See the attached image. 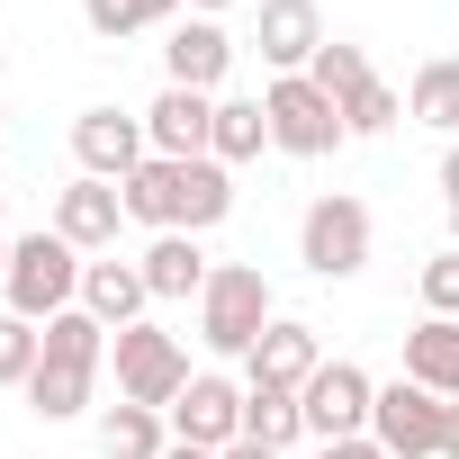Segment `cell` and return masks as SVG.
Returning a JSON list of instances; mask_svg holds the SVG:
<instances>
[{
    "label": "cell",
    "mask_w": 459,
    "mask_h": 459,
    "mask_svg": "<svg viewBox=\"0 0 459 459\" xmlns=\"http://www.w3.org/2000/svg\"><path fill=\"white\" fill-rule=\"evenodd\" d=\"M280 325V298L253 262H216L207 289H198V342L225 351V360H253V342Z\"/></svg>",
    "instance_id": "6da1fadb"
},
{
    "label": "cell",
    "mask_w": 459,
    "mask_h": 459,
    "mask_svg": "<svg viewBox=\"0 0 459 459\" xmlns=\"http://www.w3.org/2000/svg\"><path fill=\"white\" fill-rule=\"evenodd\" d=\"M82 253L55 235V225H37V235H19L10 244V280H0V307L10 316H28V325H55L64 307H82Z\"/></svg>",
    "instance_id": "7a4b0ae2"
},
{
    "label": "cell",
    "mask_w": 459,
    "mask_h": 459,
    "mask_svg": "<svg viewBox=\"0 0 459 459\" xmlns=\"http://www.w3.org/2000/svg\"><path fill=\"white\" fill-rule=\"evenodd\" d=\"M369 244H378V225H369V198H351V189H325L298 216V262L316 280H360L369 271Z\"/></svg>",
    "instance_id": "3957f363"
},
{
    "label": "cell",
    "mask_w": 459,
    "mask_h": 459,
    "mask_svg": "<svg viewBox=\"0 0 459 459\" xmlns=\"http://www.w3.org/2000/svg\"><path fill=\"white\" fill-rule=\"evenodd\" d=\"M262 117H271V144H280L289 162H325L333 144H351L342 108H333L307 73H271V82H262Z\"/></svg>",
    "instance_id": "277c9868"
},
{
    "label": "cell",
    "mask_w": 459,
    "mask_h": 459,
    "mask_svg": "<svg viewBox=\"0 0 459 459\" xmlns=\"http://www.w3.org/2000/svg\"><path fill=\"white\" fill-rule=\"evenodd\" d=\"M108 369H117V405H153V414H171V396L198 378L189 369V342L162 333V325H126L108 342Z\"/></svg>",
    "instance_id": "5b68a950"
},
{
    "label": "cell",
    "mask_w": 459,
    "mask_h": 459,
    "mask_svg": "<svg viewBox=\"0 0 459 459\" xmlns=\"http://www.w3.org/2000/svg\"><path fill=\"white\" fill-rule=\"evenodd\" d=\"M307 82L342 108V126H351V135H387V126L405 117V100H396V91L369 73V55H360V46H342V37H325V55L307 64Z\"/></svg>",
    "instance_id": "8992f818"
},
{
    "label": "cell",
    "mask_w": 459,
    "mask_h": 459,
    "mask_svg": "<svg viewBox=\"0 0 459 459\" xmlns=\"http://www.w3.org/2000/svg\"><path fill=\"white\" fill-rule=\"evenodd\" d=\"M441 432H450V396L414 387L405 369H396V378H378V414H369V441H378L387 459H441Z\"/></svg>",
    "instance_id": "52a82bcc"
},
{
    "label": "cell",
    "mask_w": 459,
    "mask_h": 459,
    "mask_svg": "<svg viewBox=\"0 0 459 459\" xmlns=\"http://www.w3.org/2000/svg\"><path fill=\"white\" fill-rule=\"evenodd\" d=\"M298 405H307V441H351V432H369V414H378V378H369L360 360H325V369L298 387Z\"/></svg>",
    "instance_id": "ba28073f"
},
{
    "label": "cell",
    "mask_w": 459,
    "mask_h": 459,
    "mask_svg": "<svg viewBox=\"0 0 459 459\" xmlns=\"http://www.w3.org/2000/svg\"><path fill=\"white\" fill-rule=\"evenodd\" d=\"M171 441H189V450H235V441H244V387L216 378V369H198V378L171 396Z\"/></svg>",
    "instance_id": "9c48e42d"
},
{
    "label": "cell",
    "mask_w": 459,
    "mask_h": 459,
    "mask_svg": "<svg viewBox=\"0 0 459 459\" xmlns=\"http://www.w3.org/2000/svg\"><path fill=\"white\" fill-rule=\"evenodd\" d=\"M225 73H235V37H225V19H171V37H162V82L216 100Z\"/></svg>",
    "instance_id": "30bf717a"
},
{
    "label": "cell",
    "mask_w": 459,
    "mask_h": 459,
    "mask_svg": "<svg viewBox=\"0 0 459 459\" xmlns=\"http://www.w3.org/2000/svg\"><path fill=\"white\" fill-rule=\"evenodd\" d=\"M153 153V135H144V117H126V108H82L73 117V162L91 171V180H117L126 189V171Z\"/></svg>",
    "instance_id": "8fae6325"
},
{
    "label": "cell",
    "mask_w": 459,
    "mask_h": 459,
    "mask_svg": "<svg viewBox=\"0 0 459 459\" xmlns=\"http://www.w3.org/2000/svg\"><path fill=\"white\" fill-rule=\"evenodd\" d=\"M117 225H126V198H117V180H73V189H55V235L82 253V262H100V253H117Z\"/></svg>",
    "instance_id": "7c38bea8"
},
{
    "label": "cell",
    "mask_w": 459,
    "mask_h": 459,
    "mask_svg": "<svg viewBox=\"0 0 459 459\" xmlns=\"http://www.w3.org/2000/svg\"><path fill=\"white\" fill-rule=\"evenodd\" d=\"M253 46H262L271 73H307V64L325 55V10H316V0H262Z\"/></svg>",
    "instance_id": "4fadbf2b"
},
{
    "label": "cell",
    "mask_w": 459,
    "mask_h": 459,
    "mask_svg": "<svg viewBox=\"0 0 459 459\" xmlns=\"http://www.w3.org/2000/svg\"><path fill=\"white\" fill-rule=\"evenodd\" d=\"M144 135H153V153H171V162H198L207 153V135H216V100L207 91H153V108H144Z\"/></svg>",
    "instance_id": "5bb4252c"
},
{
    "label": "cell",
    "mask_w": 459,
    "mask_h": 459,
    "mask_svg": "<svg viewBox=\"0 0 459 459\" xmlns=\"http://www.w3.org/2000/svg\"><path fill=\"white\" fill-rule=\"evenodd\" d=\"M316 369H325V342H316V325H298V316H280V325L253 342V360H244L253 387H307Z\"/></svg>",
    "instance_id": "9a60e30c"
},
{
    "label": "cell",
    "mask_w": 459,
    "mask_h": 459,
    "mask_svg": "<svg viewBox=\"0 0 459 459\" xmlns=\"http://www.w3.org/2000/svg\"><path fill=\"white\" fill-rule=\"evenodd\" d=\"M135 271H144V289H153V307H171V298H198L216 262L198 253V235H153V244L135 253Z\"/></svg>",
    "instance_id": "2e32d148"
},
{
    "label": "cell",
    "mask_w": 459,
    "mask_h": 459,
    "mask_svg": "<svg viewBox=\"0 0 459 459\" xmlns=\"http://www.w3.org/2000/svg\"><path fill=\"white\" fill-rule=\"evenodd\" d=\"M82 307H91L108 333H126V325H144L153 289H144V271H135V262H108V253H100V262L82 271Z\"/></svg>",
    "instance_id": "e0dca14e"
},
{
    "label": "cell",
    "mask_w": 459,
    "mask_h": 459,
    "mask_svg": "<svg viewBox=\"0 0 459 459\" xmlns=\"http://www.w3.org/2000/svg\"><path fill=\"white\" fill-rule=\"evenodd\" d=\"M126 225H144V235H171V225H180V162L171 153H144L135 171H126Z\"/></svg>",
    "instance_id": "ac0fdd59"
},
{
    "label": "cell",
    "mask_w": 459,
    "mask_h": 459,
    "mask_svg": "<svg viewBox=\"0 0 459 459\" xmlns=\"http://www.w3.org/2000/svg\"><path fill=\"white\" fill-rule=\"evenodd\" d=\"M91 387H100L91 360H37V378H28L19 396H28L37 423H73V414H91Z\"/></svg>",
    "instance_id": "d6986e66"
},
{
    "label": "cell",
    "mask_w": 459,
    "mask_h": 459,
    "mask_svg": "<svg viewBox=\"0 0 459 459\" xmlns=\"http://www.w3.org/2000/svg\"><path fill=\"white\" fill-rule=\"evenodd\" d=\"M405 378L459 405V325H450V316H423V325L405 333Z\"/></svg>",
    "instance_id": "ffe728a7"
},
{
    "label": "cell",
    "mask_w": 459,
    "mask_h": 459,
    "mask_svg": "<svg viewBox=\"0 0 459 459\" xmlns=\"http://www.w3.org/2000/svg\"><path fill=\"white\" fill-rule=\"evenodd\" d=\"M225 216H235V171H225L216 153L180 162V225L171 235H207V225H225Z\"/></svg>",
    "instance_id": "44dd1931"
},
{
    "label": "cell",
    "mask_w": 459,
    "mask_h": 459,
    "mask_svg": "<svg viewBox=\"0 0 459 459\" xmlns=\"http://www.w3.org/2000/svg\"><path fill=\"white\" fill-rule=\"evenodd\" d=\"M244 441H262V450H298V441H307V405H298V387H253V378H244Z\"/></svg>",
    "instance_id": "7402d4cb"
},
{
    "label": "cell",
    "mask_w": 459,
    "mask_h": 459,
    "mask_svg": "<svg viewBox=\"0 0 459 459\" xmlns=\"http://www.w3.org/2000/svg\"><path fill=\"white\" fill-rule=\"evenodd\" d=\"M262 144H271V117H262V100H244V91H216V135H207V153L235 171V162H262Z\"/></svg>",
    "instance_id": "603a6c76"
},
{
    "label": "cell",
    "mask_w": 459,
    "mask_h": 459,
    "mask_svg": "<svg viewBox=\"0 0 459 459\" xmlns=\"http://www.w3.org/2000/svg\"><path fill=\"white\" fill-rule=\"evenodd\" d=\"M171 19H189V0H82V28H91L100 46H126V37L171 28Z\"/></svg>",
    "instance_id": "cb8c5ba5"
},
{
    "label": "cell",
    "mask_w": 459,
    "mask_h": 459,
    "mask_svg": "<svg viewBox=\"0 0 459 459\" xmlns=\"http://www.w3.org/2000/svg\"><path fill=\"white\" fill-rule=\"evenodd\" d=\"M162 450H171V414H153V405L100 414V459H162Z\"/></svg>",
    "instance_id": "d4e9b609"
},
{
    "label": "cell",
    "mask_w": 459,
    "mask_h": 459,
    "mask_svg": "<svg viewBox=\"0 0 459 459\" xmlns=\"http://www.w3.org/2000/svg\"><path fill=\"white\" fill-rule=\"evenodd\" d=\"M405 117H423V126H441V135L459 144V55H432V64L414 73V91H405Z\"/></svg>",
    "instance_id": "484cf974"
},
{
    "label": "cell",
    "mask_w": 459,
    "mask_h": 459,
    "mask_svg": "<svg viewBox=\"0 0 459 459\" xmlns=\"http://www.w3.org/2000/svg\"><path fill=\"white\" fill-rule=\"evenodd\" d=\"M37 360H46V325H28V316L0 307V387H28Z\"/></svg>",
    "instance_id": "4316f807"
},
{
    "label": "cell",
    "mask_w": 459,
    "mask_h": 459,
    "mask_svg": "<svg viewBox=\"0 0 459 459\" xmlns=\"http://www.w3.org/2000/svg\"><path fill=\"white\" fill-rule=\"evenodd\" d=\"M423 316H450L459 325V244H441L423 262Z\"/></svg>",
    "instance_id": "83f0119b"
},
{
    "label": "cell",
    "mask_w": 459,
    "mask_h": 459,
    "mask_svg": "<svg viewBox=\"0 0 459 459\" xmlns=\"http://www.w3.org/2000/svg\"><path fill=\"white\" fill-rule=\"evenodd\" d=\"M307 459H387V450H378V441H369V432H351V441H316V450H307Z\"/></svg>",
    "instance_id": "f1b7e54d"
},
{
    "label": "cell",
    "mask_w": 459,
    "mask_h": 459,
    "mask_svg": "<svg viewBox=\"0 0 459 459\" xmlns=\"http://www.w3.org/2000/svg\"><path fill=\"white\" fill-rule=\"evenodd\" d=\"M441 198H450V207H459V144H450V153H441Z\"/></svg>",
    "instance_id": "f546056e"
},
{
    "label": "cell",
    "mask_w": 459,
    "mask_h": 459,
    "mask_svg": "<svg viewBox=\"0 0 459 459\" xmlns=\"http://www.w3.org/2000/svg\"><path fill=\"white\" fill-rule=\"evenodd\" d=\"M225 459H289V450H262V441H235V450H225Z\"/></svg>",
    "instance_id": "4dcf8cb0"
},
{
    "label": "cell",
    "mask_w": 459,
    "mask_h": 459,
    "mask_svg": "<svg viewBox=\"0 0 459 459\" xmlns=\"http://www.w3.org/2000/svg\"><path fill=\"white\" fill-rule=\"evenodd\" d=\"M225 10H235V0H189V19H225Z\"/></svg>",
    "instance_id": "1f68e13d"
},
{
    "label": "cell",
    "mask_w": 459,
    "mask_h": 459,
    "mask_svg": "<svg viewBox=\"0 0 459 459\" xmlns=\"http://www.w3.org/2000/svg\"><path fill=\"white\" fill-rule=\"evenodd\" d=\"M441 459H459V405H450V432H441Z\"/></svg>",
    "instance_id": "d6a6232c"
},
{
    "label": "cell",
    "mask_w": 459,
    "mask_h": 459,
    "mask_svg": "<svg viewBox=\"0 0 459 459\" xmlns=\"http://www.w3.org/2000/svg\"><path fill=\"white\" fill-rule=\"evenodd\" d=\"M162 459H225V450H189V441H171V450H162Z\"/></svg>",
    "instance_id": "836d02e7"
},
{
    "label": "cell",
    "mask_w": 459,
    "mask_h": 459,
    "mask_svg": "<svg viewBox=\"0 0 459 459\" xmlns=\"http://www.w3.org/2000/svg\"><path fill=\"white\" fill-rule=\"evenodd\" d=\"M0 280H10V235H0Z\"/></svg>",
    "instance_id": "e575fe53"
},
{
    "label": "cell",
    "mask_w": 459,
    "mask_h": 459,
    "mask_svg": "<svg viewBox=\"0 0 459 459\" xmlns=\"http://www.w3.org/2000/svg\"><path fill=\"white\" fill-rule=\"evenodd\" d=\"M450 244H459V207H450Z\"/></svg>",
    "instance_id": "d590c367"
},
{
    "label": "cell",
    "mask_w": 459,
    "mask_h": 459,
    "mask_svg": "<svg viewBox=\"0 0 459 459\" xmlns=\"http://www.w3.org/2000/svg\"><path fill=\"white\" fill-rule=\"evenodd\" d=\"M0 189H10V180H0Z\"/></svg>",
    "instance_id": "8d00e7d4"
},
{
    "label": "cell",
    "mask_w": 459,
    "mask_h": 459,
    "mask_svg": "<svg viewBox=\"0 0 459 459\" xmlns=\"http://www.w3.org/2000/svg\"><path fill=\"white\" fill-rule=\"evenodd\" d=\"M0 117H10V108H0Z\"/></svg>",
    "instance_id": "74e56055"
}]
</instances>
